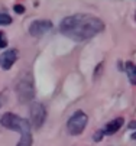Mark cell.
I'll use <instances>...</instances> for the list:
<instances>
[{
  "mask_svg": "<svg viewBox=\"0 0 136 146\" xmlns=\"http://www.w3.org/2000/svg\"><path fill=\"white\" fill-rule=\"evenodd\" d=\"M103 29H104L103 20H100L96 16L84 15V13L67 16L60 23V32L64 36L75 40V42L88 40L97 33L103 32Z\"/></svg>",
  "mask_w": 136,
  "mask_h": 146,
  "instance_id": "cell-1",
  "label": "cell"
},
{
  "mask_svg": "<svg viewBox=\"0 0 136 146\" xmlns=\"http://www.w3.org/2000/svg\"><path fill=\"white\" fill-rule=\"evenodd\" d=\"M0 124L3 127L10 130H17L21 133V140L16 146H32V132H31V123L17 114L13 113H5L0 117Z\"/></svg>",
  "mask_w": 136,
  "mask_h": 146,
  "instance_id": "cell-2",
  "label": "cell"
},
{
  "mask_svg": "<svg viewBox=\"0 0 136 146\" xmlns=\"http://www.w3.org/2000/svg\"><path fill=\"white\" fill-rule=\"evenodd\" d=\"M15 91L21 103H29L35 97V84L31 72H22L15 81Z\"/></svg>",
  "mask_w": 136,
  "mask_h": 146,
  "instance_id": "cell-3",
  "label": "cell"
},
{
  "mask_svg": "<svg viewBox=\"0 0 136 146\" xmlns=\"http://www.w3.org/2000/svg\"><path fill=\"white\" fill-rule=\"evenodd\" d=\"M87 123H88L87 114H86L84 111L78 110V111H75V113L70 117V120H68V123H67V127H68V130H70L71 135H75V136H77V135H80V133L86 129Z\"/></svg>",
  "mask_w": 136,
  "mask_h": 146,
  "instance_id": "cell-4",
  "label": "cell"
},
{
  "mask_svg": "<svg viewBox=\"0 0 136 146\" xmlns=\"http://www.w3.org/2000/svg\"><path fill=\"white\" fill-rule=\"evenodd\" d=\"M46 120V109L42 103H32L31 106V124L35 129L42 127V124Z\"/></svg>",
  "mask_w": 136,
  "mask_h": 146,
  "instance_id": "cell-5",
  "label": "cell"
},
{
  "mask_svg": "<svg viewBox=\"0 0 136 146\" xmlns=\"http://www.w3.org/2000/svg\"><path fill=\"white\" fill-rule=\"evenodd\" d=\"M51 29H52V22H49V20H35L29 26V33L35 38H39L44 33L49 32Z\"/></svg>",
  "mask_w": 136,
  "mask_h": 146,
  "instance_id": "cell-6",
  "label": "cell"
},
{
  "mask_svg": "<svg viewBox=\"0 0 136 146\" xmlns=\"http://www.w3.org/2000/svg\"><path fill=\"white\" fill-rule=\"evenodd\" d=\"M16 59H17V49H7L0 55V67L5 71H7L12 68V65L16 62Z\"/></svg>",
  "mask_w": 136,
  "mask_h": 146,
  "instance_id": "cell-7",
  "label": "cell"
},
{
  "mask_svg": "<svg viewBox=\"0 0 136 146\" xmlns=\"http://www.w3.org/2000/svg\"><path fill=\"white\" fill-rule=\"evenodd\" d=\"M122 126H123V119L117 117V119H114V120H111L110 123L106 124V127L103 129V133L104 135H114L116 132H119V129Z\"/></svg>",
  "mask_w": 136,
  "mask_h": 146,
  "instance_id": "cell-8",
  "label": "cell"
},
{
  "mask_svg": "<svg viewBox=\"0 0 136 146\" xmlns=\"http://www.w3.org/2000/svg\"><path fill=\"white\" fill-rule=\"evenodd\" d=\"M125 71L127 74V78L130 81L132 86H136V65L133 64V62H126V67H125Z\"/></svg>",
  "mask_w": 136,
  "mask_h": 146,
  "instance_id": "cell-9",
  "label": "cell"
},
{
  "mask_svg": "<svg viewBox=\"0 0 136 146\" xmlns=\"http://www.w3.org/2000/svg\"><path fill=\"white\" fill-rule=\"evenodd\" d=\"M10 23H12V17L7 13H0V25L6 26V25H10Z\"/></svg>",
  "mask_w": 136,
  "mask_h": 146,
  "instance_id": "cell-10",
  "label": "cell"
},
{
  "mask_svg": "<svg viewBox=\"0 0 136 146\" xmlns=\"http://www.w3.org/2000/svg\"><path fill=\"white\" fill-rule=\"evenodd\" d=\"M7 46V39H6V35L0 31V49H3Z\"/></svg>",
  "mask_w": 136,
  "mask_h": 146,
  "instance_id": "cell-11",
  "label": "cell"
},
{
  "mask_svg": "<svg viewBox=\"0 0 136 146\" xmlns=\"http://www.w3.org/2000/svg\"><path fill=\"white\" fill-rule=\"evenodd\" d=\"M13 10H15V13H17V15H22V13H25V6H23V5H15V6H13Z\"/></svg>",
  "mask_w": 136,
  "mask_h": 146,
  "instance_id": "cell-12",
  "label": "cell"
},
{
  "mask_svg": "<svg viewBox=\"0 0 136 146\" xmlns=\"http://www.w3.org/2000/svg\"><path fill=\"white\" fill-rule=\"evenodd\" d=\"M103 136H104V133H103V130H99V132H97V133H96V135L93 136V139H94L96 142H100Z\"/></svg>",
  "mask_w": 136,
  "mask_h": 146,
  "instance_id": "cell-13",
  "label": "cell"
},
{
  "mask_svg": "<svg viewBox=\"0 0 136 146\" xmlns=\"http://www.w3.org/2000/svg\"><path fill=\"white\" fill-rule=\"evenodd\" d=\"M127 129H129V130H135V129H136V121H130L129 126H127Z\"/></svg>",
  "mask_w": 136,
  "mask_h": 146,
  "instance_id": "cell-14",
  "label": "cell"
},
{
  "mask_svg": "<svg viewBox=\"0 0 136 146\" xmlns=\"http://www.w3.org/2000/svg\"><path fill=\"white\" fill-rule=\"evenodd\" d=\"M130 137H132L133 140H136V132H135V133H132V136H130Z\"/></svg>",
  "mask_w": 136,
  "mask_h": 146,
  "instance_id": "cell-15",
  "label": "cell"
},
{
  "mask_svg": "<svg viewBox=\"0 0 136 146\" xmlns=\"http://www.w3.org/2000/svg\"><path fill=\"white\" fill-rule=\"evenodd\" d=\"M0 106H2V100H0Z\"/></svg>",
  "mask_w": 136,
  "mask_h": 146,
  "instance_id": "cell-16",
  "label": "cell"
}]
</instances>
